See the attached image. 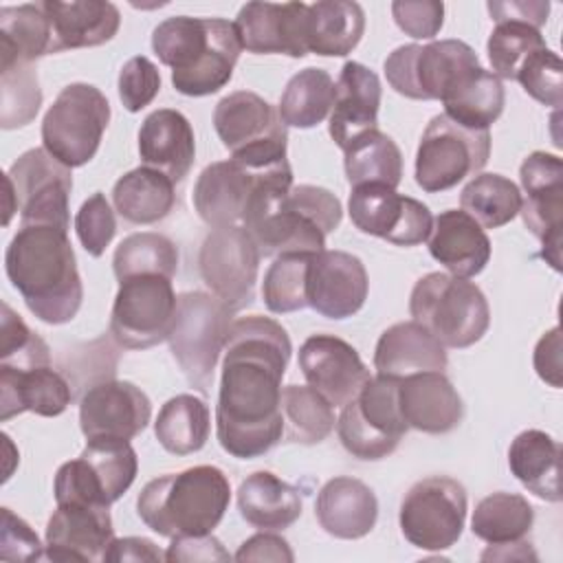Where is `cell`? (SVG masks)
I'll return each instance as SVG.
<instances>
[{
	"label": "cell",
	"instance_id": "8992f818",
	"mask_svg": "<svg viewBox=\"0 0 563 563\" xmlns=\"http://www.w3.org/2000/svg\"><path fill=\"white\" fill-rule=\"evenodd\" d=\"M409 312L444 347H471L490 325V308L477 284L429 273L420 277L409 297Z\"/></svg>",
	"mask_w": 563,
	"mask_h": 563
},
{
	"label": "cell",
	"instance_id": "94428289",
	"mask_svg": "<svg viewBox=\"0 0 563 563\" xmlns=\"http://www.w3.org/2000/svg\"><path fill=\"white\" fill-rule=\"evenodd\" d=\"M165 554L158 550V545L145 537H123L112 539L103 561L108 563H121V561H163Z\"/></svg>",
	"mask_w": 563,
	"mask_h": 563
},
{
	"label": "cell",
	"instance_id": "1f68e13d",
	"mask_svg": "<svg viewBox=\"0 0 563 563\" xmlns=\"http://www.w3.org/2000/svg\"><path fill=\"white\" fill-rule=\"evenodd\" d=\"M42 9L53 31V53L68 48H90L110 42L121 24V13L103 0H42Z\"/></svg>",
	"mask_w": 563,
	"mask_h": 563
},
{
	"label": "cell",
	"instance_id": "d6a6232c",
	"mask_svg": "<svg viewBox=\"0 0 563 563\" xmlns=\"http://www.w3.org/2000/svg\"><path fill=\"white\" fill-rule=\"evenodd\" d=\"M446 363L444 345L416 321L389 325L374 350L376 374L391 378H405L418 372H444Z\"/></svg>",
	"mask_w": 563,
	"mask_h": 563
},
{
	"label": "cell",
	"instance_id": "f35d334b",
	"mask_svg": "<svg viewBox=\"0 0 563 563\" xmlns=\"http://www.w3.org/2000/svg\"><path fill=\"white\" fill-rule=\"evenodd\" d=\"M51 53L53 31L42 2L0 7V66L31 64Z\"/></svg>",
	"mask_w": 563,
	"mask_h": 563
},
{
	"label": "cell",
	"instance_id": "ba28073f",
	"mask_svg": "<svg viewBox=\"0 0 563 563\" xmlns=\"http://www.w3.org/2000/svg\"><path fill=\"white\" fill-rule=\"evenodd\" d=\"M213 128L233 161L257 169L288 163V132L279 110L251 90L222 97L213 110Z\"/></svg>",
	"mask_w": 563,
	"mask_h": 563
},
{
	"label": "cell",
	"instance_id": "5b68a950",
	"mask_svg": "<svg viewBox=\"0 0 563 563\" xmlns=\"http://www.w3.org/2000/svg\"><path fill=\"white\" fill-rule=\"evenodd\" d=\"M231 501L229 477L211 464L150 479L136 499L141 521L161 537L209 534Z\"/></svg>",
	"mask_w": 563,
	"mask_h": 563
},
{
	"label": "cell",
	"instance_id": "83f0119b",
	"mask_svg": "<svg viewBox=\"0 0 563 563\" xmlns=\"http://www.w3.org/2000/svg\"><path fill=\"white\" fill-rule=\"evenodd\" d=\"M139 156L145 167L180 183L196 158V136L187 117L174 108L150 112L139 130Z\"/></svg>",
	"mask_w": 563,
	"mask_h": 563
},
{
	"label": "cell",
	"instance_id": "c3c4849f",
	"mask_svg": "<svg viewBox=\"0 0 563 563\" xmlns=\"http://www.w3.org/2000/svg\"><path fill=\"white\" fill-rule=\"evenodd\" d=\"M42 106L37 73L31 64L0 66V125L4 130L31 123Z\"/></svg>",
	"mask_w": 563,
	"mask_h": 563
},
{
	"label": "cell",
	"instance_id": "603a6c76",
	"mask_svg": "<svg viewBox=\"0 0 563 563\" xmlns=\"http://www.w3.org/2000/svg\"><path fill=\"white\" fill-rule=\"evenodd\" d=\"M299 369L332 407H343L372 378L358 352L334 334H312L299 347Z\"/></svg>",
	"mask_w": 563,
	"mask_h": 563
},
{
	"label": "cell",
	"instance_id": "277c9868",
	"mask_svg": "<svg viewBox=\"0 0 563 563\" xmlns=\"http://www.w3.org/2000/svg\"><path fill=\"white\" fill-rule=\"evenodd\" d=\"M343 218L341 200L317 185H271L260 191L242 227L260 255L319 253Z\"/></svg>",
	"mask_w": 563,
	"mask_h": 563
},
{
	"label": "cell",
	"instance_id": "6da1fadb",
	"mask_svg": "<svg viewBox=\"0 0 563 563\" xmlns=\"http://www.w3.org/2000/svg\"><path fill=\"white\" fill-rule=\"evenodd\" d=\"M290 352L288 332L271 317L249 314L231 323L216 405V435L229 455L253 460L282 440V378Z\"/></svg>",
	"mask_w": 563,
	"mask_h": 563
},
{
	"label": "cell",
	"instance_id": "9f6ffc18",
	"mask_svg": "<svg viewBox=\"0 0 563 563\" xmlns=\"http://www.w3.org/2000/svg\"><path fill=\"white\" fill-rule=\"evenodd\" d=\"M0 559L2 561H37L44 559L42 543L33 528L11 508H2L0 526Z\"/></svg>",
	"mask_w": 563,
	"mask_h": 563
},
{
	"label": "cell",
	"instance_id": "f546056e",
	"mask_svg": "<svg viewBox=\"0 0 563 563\" xmlns=\"http://www.w3.org/2000/svg\"><path fill=\"white\" fill-rule=\"evenodd\" d=\"M314 517L336 539H361L376 526L378 501L365 482L339 475L321 486L314 501Z\"/></svg>",
	"mask_w": 563,
	"mask_h": 563
},
{
	"label": "cell",
	"instance_id": "ac0fdd59",
	"mask_svg": "<svg viewBox=\"0 0 563 563\" xmlns=\"http://www.w3.org/2000/svg\"><path fill=\"white\" fill-rule=\"evenodd\" d=\"M260 257L255 240L242 224L218 227L205 238L198 266L211 292L235 312L253 303Z\"/></svg>",
	"mask_w": 563,
	"mask_h": 563
},
{
	"label": "cell",
	"instance_id": "4fadbf2b",
	"mask_svg": "<svg viewBox=\"0 0 563 563\" xmlns=\"http://www.w3.org/2000/svg\"><path fill=\"white\" fill-rule=\"evenodd\" d=\"M479 66L477 53L462 40H440L429 44H405L385 59L389 86L418 101L440 99L473 68Z\"/></svg>",
	"mask_w": 563,
	"mask_h": 563
},
{
	"label": "cell",
	"instance_id": "f907efd6",
	"mask_svg": "<svg viewBox=\"0 0 563 563\" xmlns=\"http://www.w3.org/2000/svg\"><path fill=\"white\" fill-rule=\"evenodd\" d=\"M37 365H51V350L46 341L33 332L9 303H2L0 367L31 369Z\"/></svg>",
	"mask_w": 563,
	"mask_h": 563
},
{
	"label": "cell",
	"instance_id": "f6af8a7d",
	"mask_svg": "<svg viewBox=\"0 0 563 563\" xmlns=\"http://www.w3.org/2000/svg\"><path fill=\"white\" fill-rule=\"evenodd\" d=\"M519 187L501 174H477L460 194V207L482 229L508 224L521 209Z\"/></svg>",
	"mask_w": 563,
	"mask_h": 563
},
{
	"label": "cell",
	"instance_id": "d590c367",
	"mask_svg": "<svg viewBox=\"0 0 563 563\" xmlns=\"http://www.w3.org/2000/svg\"><path fill=\"white\" fill-rule=\"evenodd\" d=\"M365 31V13L358 2L319 0L308 4L306 44L308 53L343 57L352 53Z\"/></svg>",
	"mask_w": 563,
	"mask_h": 563
},
{
	"label": "cell",
	"instance_id": "7c38bea8",
	"mask_svg": "<svg viewBox=\"0 0 563 563\" xmlns=\"http://www.w3.org/2000/svg\"><path fill=\"white\" fill-rule=\"evenodd\" d=\"M398 383L391 376H372L363 389L343 405L336 433L343 449L358 460H383L396 451L407 433L398 405Z\"/></svg>",
	"mask_w": 563,
	"mask_h": 563
},
{
	"label": "cell",
	"instance_id": "7a4b0ae2",
	"mask_svg": "<svg viewBox=\"0 0 563 563\" xmlns=\"http://www.w3.org/2000/svg\"><path fill=\"white\" fill-rule=\"evenodd\" d=\"M4 271L40 321L62 325L77 317L84 284L68 231L48 224H22L4 251Z\"/></svg>",
	"mask_w": 563,
	"mask_h": 563
},
{
	"label": "cell",
	"instance_id": "e0dca14e",
	"mask_svg": "<svg viewBox=\"0 0 563 563\" xmlns=\"http://www.w3.org/2000/svg\"><path fill=\"white\" fill-rule=\"evenodd\" d=\"M178 297L172 279L136 275L119 282L110 312V334L125 350H147L167 341Z\"/></svg>",
	"mask_w": 563,
	"mask_h": 563
},
{
	"label": "cell",
	"instance_id": "ee69618b",
	"mask_svg": "<svg viewBox=\"0 0 563 563\" xmlns=\"http://www.w3.org/2000/svg\"><path fill=\"white\" fill-rule=\"evenodd\" d=\"M282 438L297 444H319L336 424L334 407L310 385L282 387Z\"/></svg>",
	"mask_w": 563,
	"mask_h": 563
},
{
	"label": "cell",
	"instance_id": "4316f807",
	"mask_svg": "<svg viewBox=\"0 0 563 563\" xmlns=\"http://www.w3.org/2000/svg\"><path fill=\"white\" fill-rule=\"evenodd\" d=\"M380 97L383 88L374 70L358 62L343 64L328 123V132L341 150L363 132L378 128Z\"/></svg>",
	"mask_w": 563,
	"mask_h": 563
},
{
	"label": "cell",
	"instance_id": "60d3db41",
	"mask_svg": "<svg viewBox=\"0 0 563 563\" xmlns=\"http://www.w3.org/2000/svg\"><path fill=\"white\" fill-rule=\"evenodd\" d=\"M343 167L347 183L358 185H387L396 189L402 180V154L391 136L385 132L367 130L343 150Z\"/></svg>",
	"mask_w": 563,
	"mask_h": 563
},
{
	"label": "cell",
	"instance_id": "816d5d0a",
	"mask_svg": "<svg viewBox=\"0 0 563 563\" xmlns=\"http://www.w3.org/2000/svg\"><path fill=\"white\" fill-rule=\"evenodd\" d=\"M515 81L543 106L559 108L563 101V64L548 46L534 51L519 66Z\"/></svg>",
	"mask_w": 563,
	"mask_h": 563
},
{
	"label": "cell",
	"instance_id": "91938a15",
	"mask_svg": "<svg viewBox=\"0 0 563 563\" xmlns=\"http://www.w3.org/2000/svg\"><path fill=\"white\" fill-rule=\"evenodd\" d=\"M534 369L541 380L561 387V328L548 330L534 347Z\"/></svg>",
	"mask_w": 563,
	"mask_h": 563
},
{
	"label": "cell",
	"instance_id": "b9f144b4",
	"mask_svg": "<svg viewBox=\"0 0 563 563\" xmlns=\"http://www.w3.org/2000/svg\"><path fill=\"white\" fill-rule=\"evenodd\" d=\"M336 84L323 68H303L292 75L279 99V117L286 125L308 130L319 125L332 110Z\"/></svg>",
	"mask_w": 563,
	"mask_h": 563
},
{
	"label": "cell",
	"instance_id": "e575fe53",
	"mask_svg": "<svg viewBox=\"0 0 563 563\" xmlns=\"http://www.w3.org/2000/svg\"><path fill=\"white\" fill-rule=\"evenodd\" d=\"M510 473L539 499L561 501V446L559 442L541 431H521L508 449Z\"/></svg>",
	"mask_w": 563,
	"mask_h": 563
},
{
	"label": "cell",
	"instance_id": "7402d4cb",
	"mask_svg": "<svg viewBox=\"0 0 563 563\" xmlns=\"http://www.w3.org/2000/svg\"><path fill=\"white\" fill-rule=\"evenodd\" d=\"M369 290L363 262L345 251H319L310 255L306 275V299L325 319H347L356 314Z\"/></svg>",
	"mask_w": 563,
	"mask_h": 563
},
{
	"label": "cell",
	"instance_id": "680465c9",
	"mask_svg": "<svg viewBox=\"0 0 563 563\" xmlns=\"http://www.w3.org/2000/svg\"><path fill=\"white\" fill-rule=\"evenodd\" d=\"M235 561H277V563H292L295 554L286 539L273 534L271 530H262L249 537L240 550L235 552Z\"/></svg>",
	"mask_w": 563,
	"mask_h": 563
},
{
	"label": "cell",
	"instance_id": "db71d44e",
	"mask_svg": "<svg viewBox=\"0 0 563 563\" xmlns=\"http://www.w3.org/2000/svg\"><path fill=\"white\" fill-rule=\"evenodd\" d=\"M119 99L128 112H139L161 92V73L145 55L130 57L119 70Z\"/></svg>",
	"mask_w": 563,
	"mask_h": 563
},
{
	"label": "cell",
	"instance_id": "836d02e7",
	"mask_svg": "<svg viewBox=\"0 0 563 563\" xmlns=\"http://www.w3.org/2000/svg\"><path fill=\"white\" fill-rule=\"evenodd\" d=\"M238 510L253 528L277 532L301 517V495L275 473L257 471L240 484Z\"/></svg>",
	"mask_w": 563,
	"mask_h": 563
},
{
	"label": "cell",
	"instance_id": "2e32d148",
	"mask_svg": "<svg viewBox=\"0 0 563 563\" xmlns=\"http://www.w3.org/2000/svg\"><path fill=\"white\" fill-rule=\"evenodd\" d=\"M275 183H292L288 163L277 167H249L240 161L207 165L194 185V207L213 229L242 224L257 194Z\"/></svg>",
	"mask_w": 563,
	"mask_h": 563
},
{
	"label": "cell",
	"instance_id": "681fc988",
	"mask_svg": "<svg viewBox=\"0 0 563 563\" xmlns=\"http://www.w3.org/2000/svg\"><path fill=\"white\" fill-rule=\"evenodd\" d=\"M543 46H545V40L539 29L526 22H515V20L497 22V26L493 29L486 42V53L493 66V75L501 79H515L526 57Z\"/></svg>",
	"mask_w": 563,
	"mask_h": 563
},
{
	"label": "cell",
	"instance_id": "f1b7e54d",
	"mask_svg": "<svg viewBox=\"0 0 563 563\" xmlns=\"http://www.w3.org/2000/svg\"><path fill=\"white\" fill-rule=\"evenodd\" d=\"M73 400L70 380L51 365H37L31 369L0 367V420L33 411L44 418H53L66 411Z\"/></svg>",
	"mask_w": 563,
	"mask_h": 563
},
{
	"label": "cell",
	"instance_id": "5bb4252c",
	"mask_svg": "<svg viewBox=\"0 0 563 563\" xmlns=\"http://www.w3.org/2000/svg\"><path fill=\"white\" fill-rule=\"evenodd\" d=\"M488 130H468L446 114H435L418 143L416 183L427 194L446 191L466 176L477 174L488 163Z\"/></svg>",
	"mask_w": 563,
	"mask_h": 563
},
{
	"label": "cell",
	"instance_id": "74e56055",
	"mask_svg": "<svg viewBox=\"0 0 563 563\" xmlns=\"http://www.w3.org/2000/svg\"><path fill=\"white\" fill-rule=\"evenodd\" d=\"M117 213L132 224H154L163 220L174 202V180L152 167H136L123 174L112 187Z\"/></svg>",
	"mask_w": 563,
	"mask_h": 563
},
{
	"label": "cell",
	"instance_id": "bcb514c9",
	"mask_svg": "<svg viewBox=\"0 0 563 563\" xmlns=\"http://www.w3.org/2000/svg\"><path fill=\"white\" fill-rule=\"evenodd\" d=\"M112 271L119 282L136 275H163L172 279L178 271V249L163 233H132L114 249Z\"/></svg>",
	"mask_w": 563,
	"mask_h": 563
},
{
	"label": "cell",
	"instance_id": "6f0895ef",
	"mask_svg": "<svg viewBox=\"0 0 563 563\" xmlns=\"http://www.w3.org/2000/svg\"><path fill=\"white\" fill-rule=\"evenodd\" d=\"M231 554L222 548V543L209 532V534H185V537H174L167 552L165 561H229Z\"/></svg>",
	"mask_w": 563,
	"mask_h": 563
},
{
	"label": "cell",
	"instance_id": "44dd1931",
	"mask_svg": "<svg viewBox=\"0 0 563 563\" xmlns=\"http://www.w3.org/2000/svg\"><path fill=\"white\" fill-rule=\"evenodd\" d=\"M152 418V402L130 380L108 378L88 387L79 400V427L86 440H132Z\"/></svg>",
	"mask_w": 563,
	"mask_h": 563
},
{
	"label": "cell",
	"instance_id": "11a10c76",
	"mask_svg": "<svg viewBox=\"0 0 563 563\" xmlns=\"http://www.w3.org/2000/svg\"><path fill=\"white\" fill-rule=\"evenodd\" d=\"M391 15L398 29L413 40H433L444 24V4L438 0H396Z\"/></svg>",
	"mask_w": 563,
	"mask_h": 563
},
{
	"label": "cell",
	"instance_id": "7bdbcfd3",
	"mask_svg": "<svg viewBox=\"0 0 563 563\" xmlns=\"http://www.w3.org/2000/svg\"><path fill=\"white\" fill-rule=\"evenodd\" d=\"M534 521V508L523 495L493 493L486 495L473 510L471 530L488 545H506L521 541Z\"/></svg>",
	"mask_w": 563,
	"mask_h": 563
},
{
	"label": "cell",
	"instance_id": "3957f363",
	"mask_svg": "<svg viewBox=\"0 0 563 563\" xmlns=\"http://www.w3.org/2000/svg\"><path fill=\"white\" fill-rule=\"evenodd\" d=\"M152 51L172 68V86L180 95L207 97L231 81L242 44L235 22L174 15L154 29Z\"/></svg>",
	"mask_w": 563,
	"mask_h": 563
},
{
	"label": "cell",
	"instance_id": "7dc6e473",
	"mask_svg": "<svg viewBox=\"0 0 563 563\" xmlns=\"http://www.w3.org/2000/svg\"><path fill=\"white\" fill-rule=\"evenodd\" d=\"M312 253L277 255L268 266L262 284V297L271 312L286 314L308 306L306 275Z\"/></svg>",
	"mask_w": 563,
	"mask_h": 563
},
{
	"label": "cell",
	"instance_id": "52a82bcc",
	"mask_svg": "<svg viewBox=\"0 0 563 563\" xmlns=\"http://www.w3.org/2000/svg\"><path fill=\"white\" fill-rule=\"evenodd\" d=\"M233 310L216 295L189 290L178 295L176 317L169 330V350L187 380L207 391L224 350Z\"/></svg>",
	"mask_w": 563,
	"mask_h": 563
},
{
	"label": "cell",
	"instance_id": "ab89813d",
	"mask_svg": "<svg viewBox=\"0 0 563 563\" xmlns=\"http://www.w3.org/2000/svg\"><path fill=\"white\" fill-rule=\"evenodd\" d=\"M211 431V413L207 402L196 394H178L169 398L154 422L158 444L172 455H189L200 451Z\"/></svg>",
	"mask_w": 563,
	"mask_h": 563
},
{
	"label": "cell",
	"instance_id": "f5cc1de1",
	"mask_svg": "<svg viewBox=\"0 0 563 563\" xmlns=\"http://www.w3.org/2000/svg\"><path fill=\"white\" fill-rule=\"evenodd\" d=\"M75 231L88 255L101 257L117 233V218L101 191H95L75 216Z\"/></svg>",
	"mask_w": 563,
	"mask_h": 563
},
{
	"label": "cell",
	"instance_id": "d6986e66",
	"mask_svg": "<svg viewBox=\"0 0 563 563\" xmlns=\"http://www.w3.org/2000/svg\"><path fill=\"white\" fill-rule=\"evenodd\" d=\"M347 211L361 233L383 238L396 246L427 242L433 227V216L424 202L400 196L387 185L352 187Z\"/></svg>",
	"mask_w": 563,
	"mask_h": 563
},
{
	"label": "cell",
	"instance_id": "cb8c5ba5",
	"mask_svg": "<svg viewBox=\"0 0 563 563\" xmlns=\"http://www.w3.org/2000/svg\"><path fill=\"white\" fill-rule=\"evenodd\" d=\"M114 539L112 517L106 506L66 501L46 523L44 559L55 563L103 561Z\"/></svg>",
	"mask_w": 563,
	"mask_h": 563
},
{
	"label": "cell",
	"instance_id": "30bf717a",
	"mask_svg": "<svg viewBox=\"0 0 563 563\" xmlns=\"http://www.w3.org/2000/svg\"><path fill=\"white\" fill-rule=\"evenodd\" d=\"M110 123V103L92 84H68L55 97L42 121L44 150L66 167H81L95 158Z\"/></svg>",
	"mask_w": 563,
	"mask_h": 563
},
{
	"label": "cell",
	"instance_id": "9a60e30c",
	"mask_svg": "<svg viewBox=\"0 0 563 563\" xmlns=\"http://www.w3.org/2000/svg\"><path fill=\"white\" fill-rule=\"evenodd\" d=\"M466 510L464 486L453 477L431 475L407 490L398 512L400 532L411 545L440 552L462 537Z\"/></svg>",
	"mask_w": 563,
	"mask_h": 563
},
{
	"label": "cell",
	"instance_id": "6125c7cd",
	"mask_svg": "<svg viewBox=\"0 0 563 563\" xmlns=\"http://www.w3.org/2000/svg\"><path fill=\"white\" fill-rule=\"evenodd\" d=\"M488 11L495 22L515 20V22H526L539 29L548 20L550 4L548 2H488Z\"/></svg>",
	"mask_w": 563,
	"mask_h": 563
},
{
	"label": "cell",
	"instance_id": "ffe728a7",
	"mask_svg": "<svg viewBox=\"0 0 563 563\" xmlns=\"http://www.w3.org/2000/svg\"><path fill=\"white\" fill-rule=\"evenodd\" d=\"M526 200L521 218L528 231L541 242V257L561 271V227H563V161L556 154L532 152L519 167Z\"/></svg>",
	"mask_w": 563,
	"mask_h": 563
},
{
	"label": "cell",
	"instance_id": "8d00e7d4",
	"mask_svg": "<svg viewBox=\"0 0 563 563\" xmlns=\"http://www.w3.org/2000/svg\"><path fill=\"white\" fill-rule=\"evenodd\" d=\"M504 103L501 79L482 66L466 73L442 97L444 114L468 130H488L504 112Z\"/></svg>",
	"mask_w": 563,
	"mask_h": 563
},
{
	"label": "cell",
	"instance_id": "8fae6325",
	"mask_svg": "<svg viewBox=\"0 0 563 563\" xmlns=\"http://www.w3.org/2000/svg\"><path fill=\"white\" fill-rule=\"evenodd\" d=\"M136 471L139 457L128 440H86L79 457L57 468L55 501L110 508L132 486Z\"/></svg>",
	"mask_w": 563,
	"mask_h": 563
},
{
	"label": "cell",
	"instance_id": "d4e9b609",
	"mask_svg": "<svg viewBox=\"0 0 563 563\" xmlns=\"http://www.w3.org/2000/svg\"><path fill=\"white\" fill-rule=\"evenodd\" d=\"M306 18V2H246L235 18V29L249 53L303 57L308 55Z\"/></svg>",
	"mask_w": 563,
	"mask_h": 563
},
{
	"label": "cell",
	"instance_id": "484cf974",
	"mask_svg": "<svg viewBox=\"0 0 563 563\" xmlns=\"http://www.w3.org/2000/svg\"><path fill=\"white\" fill-rule=\"evenodd\" d=\"M398 405L407 427L440 435L453 431L464 416V405L444 372H418L400 378Z\"/></svg>",
	"mask_w": 563,
	"mask_h": 563
},
{
	"label": "cell",
	"instance_id": "4dcf8cb0",
	"mask_svg": "<svg viewBox=\"0 0 563 563\" xmlns=\"http://www.w3.org/2000/svg\"><path fill=\"white\" fill-rule=\"evenodd\" d=\"M429 253L455 277L479 275L490 260L486 231L462 209H446L433 218Z\"/></svg>",
	"mask_w": 563,
	"mask_h": 563
},
{
	"label": "cell",
	"instance_id": "9c48e42d",
	"mask_svg": "<svg viewBox=\"0 0 563 563\" xmlns=\"http://www.w3.org/2000/svg\"><path fill=\"white\" fill-rule=\"evenodd\" d=\"M70 189V167L59 163L44 147L26 150L4 174V224H9L13 211H20L22 224H48L68 231Z\"/></svg>",
	"mask_w": 563,
	"mask_h": 563
}]
</instances>
